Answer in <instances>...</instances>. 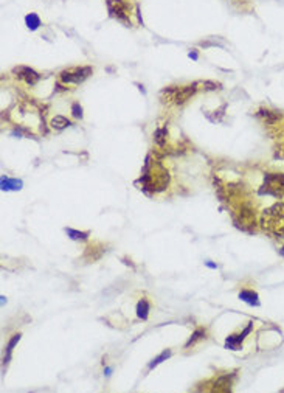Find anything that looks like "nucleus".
<instances>
[{"label": "nucleus", "mask_w": 284, "mask_h": 393, "mask_svg": "<svg viewBox=\"0 0 284 393\" xmlns=\"http://www.w3.org/2000/svg\"><path fill=\"white\" fill-rule=\"evenodd\" d=\"M107 10L112 18L123 22L126 27L131 25V2L129 0H107Z\"/></svg>", "instance_id": "obj_3"}, {"label": "nucleus", "mask_w": 284, "mask_h": 393, "mask_svg": "<svg viewBox=\"0 0 284 393\" xmlns=\"http://www.w3.org/2000/svg\"><path fill=\"white\" fill-rule=\"evenodd\" d=\"M262 229L270 233L273 238H284V204H275L270 209L264 210L261 216Z\"/></svg>", "instance_id": "obj_1"}, {"label": "nucleus", "mask_w": 284, "mask_h": 393, "mask_svg": "<svg viewBox=\"0 0 284 393\" xmlns=\"http://www.w3.org/2000/svg\"><path fill=\"white\" fill-rule=\"evenodd\" d=\"M189 58H191V59H197V58H199L197 52H189Z\"/></svg>", "instance_id": "obj_19"}, {"label": "nucleus", "mask_w": 284, "mask_h": 393, "mask_svg": "<svg viewBox=\"0 0 284 393\" xmlns=\"http://www.w3.org/2000/svg\"><path fill=\"white\" fill-rule=\"evenodd\" d=\"M259 193L272 194L278 198L284 196V174H267Z\"/></svg>", "instance_id": "obj_5"}, {"label": "nucleus", "mask_w": 284, "mask_h": 393, "mask_svg": "<svg viewBox=\"0 0 284 393\" xmlns=\"http://www.w3.org/2000/svg\"><path fill=\"white\" fill-rule=\"evenodd\" d=\"M207 266H208V267H211V269H216V264H213V263H210V261L207 263Z\"/></svg>", "instance_id": "obj_20"}, {"label": "nucleus", "mask_w": 284, "mask_h": 393, "mask_svg": "<svg viewBox=\"0 0 284 393\" xmlns=\"http://www.w3.org/2000/svg\"><path fill=\"white\" fill-rule=\"evenodd\" d=\"M233 379H234V374H224V376H220V378H217L214 381V387L213 390L216 391H227L231 388V384H233Z\"/></svg>", "instance_id": "obj_7"}, {"label": "nucleus", "mask_w": 284, "mask_h": 393, "mask_svg": "<svg viewBox=\"0 0 284 393\" xmlns=\"http://www.w3.org/2000/svg\"><path fill=\"white\" fill-rule=\"evenodd\" d=\"M22 182L16 180V179H8V177H2V190L8 191V190H21Z\"/></svg>", "instance_id": "obj_11"}, {"label": "nucleus", "mask_w": 284, "mask_h": 393, "mask_svg": "<svg viewBox=\"0 0 284 393\" xmlns=\"http://www.w3.org/2000/svg\"><path fill=\"white\" fill-rule=\"evenodd\" d=\"M70 120H67L66 117H62V115H56L53 120H52V126L55 129H64V128H69L70 126Z\"/></svg>", "instance_id": "obj_12"}, {"label": "nucleus", "mask_w": 284, "mask_h": 393, "mask_svg": "<svg viewBox=\"0 0 284 393\" xmlns=\"http://www.w3.org/2000/svg\"><path fill=\"white\" fill-rule=\"evenodd\" d=\"M66 232L72 240H87V237H89V233L78 232V230H73V229H66Z\"/></svg>", "instance_id": "obj_16"}, {"label": "nucleus", "mask_w": 284, "mask_h": 393, "mask_svg": "<svg viewBox=\"0 0 284 393\" xmlns=\"http://www.w3.org/2000/svg\"><path fill=\"white\" fill-rule=\"evenodd\" d=\"M169 356H171V350H165L163 353H160V354L157 356L155 359H152V360H151V362H149V368H154V367H157L159 364H162L163 360H166Z\"/></svg>", "instance_id": "obj_15"}, {"label": "nucleus", "mask_w": 284, "mask_h": 393, "mask_svg": "<svg viewBox=\"0 0 284 393\" xmlns=\"http://www.w3.org/2000/svg\"><path fill=\"white\" fill-rule=\"evenodd\" d=\"M239 298L242 302L251 305V306H259V298H258V294L253 292V291H248V289H244L239 292Z\"/></svg>", "instance_id": "obj_9"}, {"label": "nucleus", "mask_w": 284, "mask_h": 393, "mask_svg": "<svg viewBox=\"0 0 284 393\" xmlns=\"http://www.w3.org/2000/svg\"><path fill=\"white\" fill-rule=\"evenodd\" d=\"M13 73L18 76V78H21V80H24V81H25L27 84H30V86H35V84L41 80V75H39L36 70L30 69V67H25V66L16 67V69L13 70Z\"/></svg>", "instance_id": "obj_6"}, {"label": "nucleus", "mask_w": 284, "mask_h": 393, "mask_svg": "<svg viewBox=\"0 0 284 393\" xmlns=\"http://www.w3.org/2000/svg\"><path fill=\"white\" fill-rule=\"evenodd\" d=\"M72 114H73V117H76V118H83V107L78 104V103H73V106H72Z\"/></svg>", "instance_id": "obj_18"}, {"label": "nucleus", "mask_w": 284, "mask_h": 393, "mask_svg": "<svg viewBox=\"0 0 284 393\" xmlns=\"http://www.w3.org/2000/svg\"><path fill=\"white\" fill-rule=\"evenodd\" d=\"M250 329H251V323L244 329V333L242 334H234V336H230L228 339H227V348H230V350H239L241 348V342H242V339L245 337V334H248L250 333Z\"/></svg>", "instance_id": "obj_8"}, {"label": "nucleus", "mask_w": 284, "mask_h": 393, "mask_svg": "<svg viewBox=\"0 0 284 393\" xmlns=\"http://www.w3.org/2000/svg\"><path fill=\"white\" fill-rule=\"evenodd\" d=\"M25 22H27V27L30 30H38L39 25H41V19H39V16L36 13H30L25 18Z\"/></svg>", "instance_id": "obj_13"}, {"label": "nucleus", "mask_w": 284, "mask_h": 393, "mask_svg": "<svg viewBox=\"0 0 284 393\" xmlns=\"http://www.w3.org/2000/svg\"><path fill=\"white\" fill-rule=\"evenodd\" d=\"M205 337V329H202V328H197L196 331L193 333V336H191V339H189L188 342H186V345H185V348H189L191 347V345H194L199 339H203Z\"/></svg>", "instance_id": "obj_14"}, {"label": "nucleus", "mask_w": 284, "mask_h": 393, "mask_svg": "<svg viewBox=\"0 0 284 393\" xmlns=\"http://www.w3.org/2000/svg\"><path fill=\"white\" fill-rule=\"evenodd\" d=\"M93 73L92 67H73L59 73V78L66 84H81Z\"/></svg>", "instance_id": "obj_4"}, {"label": "nucleus", "mask_w": 284, "mask_h": 393, "mask_svg": "<svg viewBox=\"0 0 284 393\" xmlns=\"http://www.w3.org/2000/svg\"><path fill=\"white\" fill-rule=\"evenodd\" d=\"M148 314H149V303H148V300H145V298H141V300L137 303V316L141 320H146Z\"/></svg>", "instance_id": "obj_10"}, {"label": "nucleus", "mask_w": 284, "mask_h": 393, "mask_svg": "<svg viewBox=\"0 0 284 393\" xmlns=\"http://www.w3.org/2000/svg\"><path fill=\"white\" fill-rule=\"evenodd\" d=\"M197 90V84H189L182 87H168L162 92L163 101L174 103V104H183L191 98Z\"/></svg>", "instance_id": "obj_2"}, {"label": "nucleus", "mask_w": 284, "mask_h": 393, "mask_svg": "<svg viewBox=\"0 0 284 393\" xmlns=\"http://www.w3.org/2000/svg\"><path fill=\"white\" fill-rule=\"evenodd\" d=\"M19 339H21V334H16V336L10 340L8 347H7V356H5V359H4V362H8V359H10V356H11V351H13V348H14V345L19 342Z\"/></svg>", "instance_id": "obj_17"}]
</instances>
